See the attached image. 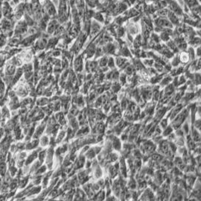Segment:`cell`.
I'll return each instance as SVG.
<instances>
[{"mask_svg":"<svg viewBox=\"0 0 201 201\" xmlns=\"http://www.w3.org/2000/svg\"><path fill=\"white\" fill-rule=\"evenodd\" d=\"M167 17L168 20L169 21V22L171 23L172 24L174 25H178L179 23V19L178 17L176 14L175 13H173V11H169L167 13Z\"/></svg>","mask_w":201,"mask_h":201,"instance_id":"3957f363","label":"cell"},{"mask_svg":"<svg viewBox=\"0 0 201 201\" xmlns=\"http://www.w3.org/2000/svg\"><path fill=\"white\" fill-rule=\"evenodd\" d=\"M97 0H86L87 4L88 5L89 7L94 8L96 6V3Z\"/></svg>","mask_w":201,"mask_h":201,"instance_id":"8fae6325","label":"cell"},{"mask_svg":"<svg viewBox=\"0 0 201 201\" xmlns=\"http://www.w3.org/2000/svg\"><path fill=\"white\" fill-rule=\"evenodd\" d=\"M56 21H51V22L49 23L48 28H47V31H48L49 33H52V32L56 30Z\"/></svg>","mask_w":201,"mask_h":201,"instance_id":"8992f818","label":"cell"},{"mask_svg":"<svg viewBox=\"0 0 201 201\" xmlns=\"http://www.w3.org/2000/svg\"><path fill=\"white\" fill-rule=\"evenodd\" d=\"M168 11H169V10L167 9H165V8H160V9H159L158 11V14L160 16V17H165V16H167V15Z\"/></svg>","mask_w":201,"mask_h":201,"instance_id":"9c48e42d","label":"cell"},{"mask_svg":"<svg viewBox=\"0 0 201 201\" xmlns=\"http://www.w3.org/2000/svg\"><path fill=\"white\" fill-rule=\"evenodd\" d=\"M93 16H94V17L95 18L96 21H100V22H103L104 18L100 11H97V12H96V13H94V15H93Z\"/></svg>","mask_w":201,"mask_h":201,"instance_id":"ba28073f","label":"cell"},{"mask_svg":"<svg viewBox=\"0 0 201 201\" xmlns=\"http://www.w3.org/2000/svg\"><path fill=\"white\" fill-rule=\"evenodd\" d=\"M91 26H92V28H91V30H92V32H94V33H96V32H98L100 29V25L97 22H96V21L92 22V25H91Z\"/></svg>","mask_w":201,"mask_h":201,"instance_id":"52a82bcc","label":"cell"},{"mask_svg":"<svg viewBox=\"0 0 201 201\" xmlns=\"http://www.w3.org/2000/svg\"><path fill=\"white\" fill-rule=\"evenodd\" d=\"M167 3L168 4V6L169 8V11H173V13H175L177 16L182 15V9L181 6L179 5V3L176 2L175 0H168Z\"/></svg>","mask_w":201,"mask_h":201,"instance_id":"7a4b0ae2","label":"cell"},{"mask_svg":"<svg viewBox=\"0 0 201 201\" xmlns=\"http://www.w3.org/2000/svg\"><path fill=\"white\" fill-rule=\"evenodd\" d=\"M8 172V164L6 161H0V176L3 178Z\"/></svg>","mask_w":201,"mask_h":201,"instance_id":"5b68a950","label":"cell"},{"mask_svg":"<svg viewBox=\"0 0 201 201\" xmlns=\"http://www.w3.org/2000/svg\"><path fill=\"white\" fill-rule=\"evenodd\" d=\"M40 144L41 146H46L48 144V138L46 136H44L41 138V141H40Z\"/></svg>","mask_w":201,"mask_h":201,"instance_id":"30bf717a","label":"cell"},{"mask_svg":"<svg viewBox=\"0 0 201 201\" xmlns=\"http://www.w3.org/2000/svg\"><path fill=\"white\" fill-rule=\"evenodd\" d=\"M37 156H38L37 151H32V152L30 154V155H29L28 157H26V160H25V163H24L25 165L28 166L29 164H32V162L35 160V159H36Z\"/></svg>","mask_w":201,"mask_h":201,"instance_id":"277c9868","label":"cell"},{"mask_svg":"<svg viewBox=\"0 0 201 201\" xmlns=\"http://www.w3.org/2000/svg\"><path fill=\"white\" fill-rule=\"evenodd\" d=\"M17 70V63L14 59L8 60L6 63V66L3 70L4 76L13 78L15 72Z\"/></svg>","mask_w":201,"mask_h":201,"instance_id":"6da1fadb","label":"cell"},{"mask_svg":"<svg viewBox=\"0 0 201 201\" xmlns=\"http://www.w3.org/2000/svg\"><path fill=\"white\" fill-rule=\"evenodd\" d=\"M1 66H2V63H1V62H0V67H1Z\"/></svg>","mask_w":201,"mask_h":201,"instance_id":"7c38bea8","label":"cell"}]
</instances>
